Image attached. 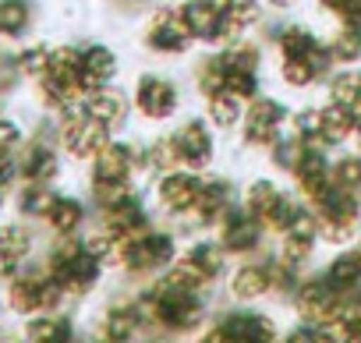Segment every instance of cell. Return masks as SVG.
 Listing matches in <instances>:
<instances>
[{
	"label": "cell",
	"instance_id": "6da1fadb",
	"mask_svg": "<svg viewBox=\"0 0 361 343\" xmlns=\"http://www.w3.org/2000/svg\"><path fill=\"white\" fill-rule=\"evenodd\" d=\"M135 297L149 318V329L152 332H163V336H177V339H195L216 315V304L213 297L216 294H195V290H177L170 287L163 276L156 280H145L135 287Z\"/></svg>",
	"mask_w": 361,
	"mask_h": 343
},
{
	"label": "cell",
	"instance_id": "7a4b0ae2",
	"mask_svg": "<svg viewBox=\"0 0 361 343\" xmlns=\"http://www.w3.org/2000/svg\"><path fill=\"white\" fill-rule=\"evenodd\" d=\"M185 248V237L180 230L166 220H156L149 230L135 234L128 244H124V258H121V269L117 276H124L131 287L145 283V280H156L166 273V266L180 255Z\"/></svg>",
	"mask_w": 361,
	"mask_h": 343
},
{
	"label": "cell",
	"instance_id": "3957f363",
	"mask_svg": "<svg viewBox=\"0 0 361 343\" xmlns=\"http://www.w3.org/2000/svg\"><path fill=\"white\" fill-rule=\"evenodd\" d=\"M238 206H241L248 216H255V220L269 230V237L283 234V230L308 209V206L301 202V195L290 188V181H283V177H276V174H259V177L245 181Z\"/></svg>",
	"mask_w": 361,
	"mask_h": 343
},
{
	"label": "cell",
	"instance_id": "277c9868",
	"mask_svg": "<svg viewBox=\"0 0 361 343\" xmlns=\"http://www.w3.org/2000/svg\"><path fill=\"white\" fill-rule=\"evenodd\" d=\"M47 269L68 290L71 301L89 297L103 283V276H106L103 262L82 244V237H57V244L47 255Z\"/></svg>",
	"mask_w": 361,
	"mask_h": 343
},
{
	"label": "cell",
	"instance_id": "5b68a950",
	"mask_svg": "<svg viewBox=\"0 0 361 343\" xmlns=\"http://www.w3.org/2000/svg\"><path fill=\"white\" fill-rule=\"evenodd\" d=\"M135 117L149 127H166L185 110V89L166 71H142L131 85Z\"/></svg>",
	"mask_w": 361,
	"mask_h": 343
},
{
	"label": "cell",
	"instance_id": "8992f818",
	"mask_svg": "<svg viewBox=\"0 0 361 343\" xmlns=\"http://www.w3.org/2000/svg\"><path fill=\"white\" fill-rule=\"evenodd\" d=\"M227 304H266L276 301V258L273 251H259L248 258H234L231 273L220 283Z\"/></svg>",
	"mask_w": 361,
	"mask_h": 343
},
{
	"label": "cell",
	"instance_id": "52a82bcc",
	"mask_svg": "<svg viewBox=\"0 0 361 343\" xmlns=\"http://www.w3.org/2000/svg\"><path fill=\"white\" fill-rule=\"evenodd\" d=\"M142 46L156 61H180L195 50V39L185 25L180 4H152L142 22Z\"/></svg>",
	"mask_w": 361,
	"mask_h": 343
},
{
	"label": "cell",
	"instance_id": "ba28073f",
	"mask_svg": "<svg viewBox=\"0 0 361 343\" xmlns=\"http://www.w3.org/2000/svg\"><path fill=\"white\" fill-rule=\"evenodd\" d=\"M238 199H241V185L231 174H216V170L202 174V188H199V199H195L192 216L177 223L180 237L188 241L195 234H213L220 227V220L238 206Z\"/></svg>",
	"mask_w": 361,
	"mask_h": 343
},
{
	"label": "cell",
	"instance_id": "9c48e42d",
	"mask_svg": "<svg viewBox=\"0 0 361 343\" xmlns=\"http://www.w3.org/2000/svg\"><path fill=\"white\" fill-rule=\"evenodd\" d=\"M315 223H319V237L322 248H347V244H361V195L333 188L319 206H312Z\"/></svg>",
	"mask_w": 361,
	"mask_h": 343
},
{
	"label": "cell",
	"instance_id": "30bf717a",
	"mask_svg": "<svg viewBox=\"0 0 361 343\" xmlns=\"http://www.w3.org/2000/svg\"><path fill=\"white\" fill-rule=\"evenodd\" d=\"M290 110H294V106H290L287 99H280V96H273V92H259V96L245 106V120H241V127H238L241 149L266 156V149L287 131Z\"/></svg>",
	"mask_w": 361,
	"mask_h": 343
},
{
	"label": "cell",
	"instance_id": "8fae6325",
	"mask_svg": "<svg viewBox=\"0 0 361 343\" xmlns=\"http://www.w3.org/2000/svg\"><path fill=\"white\" fill-rule=\"evenodd\" d=\"M170 142H173L177 163L195 170V174H209L220 159V131L202 113L177 117L170 127Z\"/></svg>",
	"mask_w": 361,
	"mask_h": 343
},
{
	"label": "cell",
	"instance_id": "7c38bea8",
	"mask_svg": "<svg viewBox=\"0 0 361 343\" xmlns=\"http://www.w3.org/2000/svg\"><path fill=\"white\" fill-rule=\"evenodd\" d=\"M199 188H202V174H195L188 166H173V170H166V174L149 181V202H152L159 220L177 227L180 220L192 216Z\"/></svg>",
	"mask_w": 361,
	"mask_h": 343
},
{
	"label": "cell",
	"instance_id": "4fadbf2b",
	"mask_svg": "<svg viewBox=\"0 0 361 343\" xmlns=\"http://www.w3.org/2000/svg\"><path fill=\"white\" fill-rule=\"evenodd\" d=\"M89 185H142V138L114 135L89 159Z\"/></svg>",
	"mask_w": 361,
	"mask_h": 343
},
{
	"label": "cell",
	"instance_id": "5bb4252c",
	"mask_svg": "<svg viewBox=\"0 0 361 343\" xmlns=\"http://www.w3.org/2000/svg\"><path fill=\"white\" fill-rule=\"evenodd\" d=\"M269 251H273L283 266H290V269H298V273H312L315 262H319V251H322V237H319L315 213L305 209L283 234L273 237Z\"/></svg>",
	"mask_w": 361,
	"mask_h": 343
},
{
	"label": "cell",
	"instance_id": "9a60e30c",
	"mask_svg": "<svg viewBox=\"0 0 361 343\" xmlns=\"http://www.w3.org/2000/svg\"><path fill=\"white\" fill-rule=\"evenodd\" d=\"M180 15H185V25H188L195 46L224 50V46H234L238 39H245V36L224 18L220 0H180Z\"/></svg>",
	"mask_w": 361,
	"mask_h": 343
},
{
	"label": "cell",
	"instance_id": "2e32d148",
	"mask_svg": "<svg viewBox=\"0 0 361 343\" xmlns=\"http://www.w3.org/2000/svg\"><path fill=\"white\" fill-rule=\"evenodd\" d=\"M216 318L227 325V332L238 343H280L283 322L266 304H227L216 308Z\"/></svg>",
	"mask_w": 361,
	"mask_h": 343
},
{
	"label": "cell",
	"instance_id": "e0dca14e",
	"mask_svg": "<svg viewBox=\"0 0 361 343\" xmlns=\"http://www.w3.org/2000/svg\"><path fill=\"white\" fill-rule=\"evenodd\" d=\"M110 138H114V135L85 110V103L57 117V142H61V149H64L71 159H78V163H89Z\"/></svg>",
	"mask_w": 361,
	"mask_h": 343
},
{
	"label": "cell",
	"instance_id": "ac0fdd59",
	"mask_svg": "<svg viewBox=\"0 0 361 343\" xmlns=\"http://www.w3.org/2000/svg\"><path fill=\"white\" fill-rule=\"evenodd\" d=\"M99 336H106L110 343H142L145 336H152L149 329V318L135 297V287L128 294H117L103 304L99 311Z\"/></svg>",
	"mask_w": 361,
	"mask_h": 343
},
{
	"label": "cell",
	"instance_id": "d6986e66",
	"mask_svg": "<svg viewBox=\"0 0 361 343\" xmlns=\"http://www.w3.org/2000/svg\"><path fill=\"white\" fill-rule=\"evenodd\" d=\"M340 304H343V297L336 294V287H333L319 269L305 273L301 283L294 287V294L287 297V311H290V318L308 322V325H319V322L329 318Z\"/></svg>",
	"mask_w": 361,
	"mask_h": 343
},
{
	"label": "cell",
	"instance_id": "ffe728a7",
	"mask_svg": "<svg viewBox=\"0 0 361 343\" xmlns=\"http://www.w3.org/2000/svg\"><path fill=\"white\" fill-rule=\"evenodd\" d=\"M213 234H216V241L227 248L231 258H248V255H259V251H266V248L273 244L269 230H266L255 216H248L241 206H234V209L220 220V227H216Z\"/></svg>",
	"mask_w": 361,
	"mask_h": 343
},
{
	"label": "cell",
	"instance_id": "44dd1931",
	"mask_svg": "<svg viewBox=\"0 0 361 343\" xmlns=\"http://www.w3.org/2000/svg\"><path fill=\"white\" fill-rule=\"evenodd\" d=\"M333 71H336V61L329 46H322L312 57H276V78L287 92H315L326 85Z\"/></svg>",
	"mask_w": 361,
	"mask_h": 343
},
{
	"label": "cell",
	"instance_id": "7402d4cb",
	"mask_svg": "<svg viewBox=\"0 0 361 343\" xmlns=\"http://www.w3.org/2000/svg\"><path fill=\"white\" fill-rule=\"evenodd\" d=\"M85 110L110 131V135H121L131 117H135V103H131V92H124L121 85H103V89H92L85 96Z\"/></svg>",
	"mask_w": 361,
	"mask_h": 343
},
{
	"label": "cell",
	"instance_id": "603a6c76",
	"mask_svg": "<svg viewBox=\"0 0 361 343\" xmlns=\"http://www.w3.org/2000/svg\"><path fill=\"white\" fill-rule=\"evenodd\" d=\"M262 29H266V43L273 46L276 57H312L326 46V36H319L305 22H276V25H262Z\"/></svg>",
	"mask_w": 361,
	"mask_h": 343
},
{
	"label": "cell",
	"instance_id": "cb8c5ba5",
	"mask_svg": "<svg viewBox=\"0 0 361 343\" xmlns=\"http://www.w3.org/2000/svg\"><path fill=\"white\" fill-rule=\"evenodd\" d=\"M319 273L336 287L340 297H357V294H361V244L333 248V251L319 262Z\"/></svg>",
	"mask_w": 361,
	"mask_h": 343
},
{
	"label": "cell",
	"instance_id": "d4e9b609",
	"mask_svg": "<svg viewBox=\"0 0 361 343\" xmlns=\"http://www.w3.org/2000/svg\"><path fill=\"white\" fill-rule=\"evenodd\" d=\"M354 135H357V117L347 106H340L333 99L319 103V145L322 149L340 152V149L354 145Z\"/></svg>",
	"mask_w": 361,
	"mask_h": 343
},
{
	"label": "cell",
	"instance_id": "484cf974",
	"mask_svg": "<svg viewBox=\"0 0 361 343\" xmlns=\"http://www.w3.org/2000/svg\"><path fill=\"white\" fill-rule=\"evenodd\" d=\"M89 216H92L89 199H78V195H64L61 192L57 202L47 213V227L54 230V237H82L89 230Z\"/></svg>",
	"mask_w": 361,
	"mask_h": 343
},
{
	"label": "cell",
	"instance_id": "4316f807",
	"mask_svg": "<svg viewBox=\"0 0 361 343\" xmlns=\"http://www.w3.org/2000/svg\"><path fill=\"white\" fill-rule=\"evenodd\" d=\"M50 269H32V273H18L15 280H8V304L15 315L32 318L43 311V283H47Z\"/></svg>",
	"mask_w": 361,
	"mask_h": 343
},
{
	"label": "cell",
	"instance_id": "83f0119b",
	"mask_svg": "<svg viewBox=\"0 0 361 343\" xmlns=\"http://www.w3.org/2000/svg\"><path fill=\"white\" fill-rule=\"evenodd\" d=\"M18 174L32 185H54L61 177V156L50 142H29L18 156Z\"/></svg>",
	"mask_w": 361,
	"mask_h": 343
},
{
	"label": "cell",
	"instance_id": "f1b7e54d",
	"mask_svg": "<svg viewBox=\"0 0 361 343\" xmlns=\"http://www.w3.org/2000/svg\"><path fill=\"white\" fill-rule=\"evenodd\" d=\"M82 75H85L89 92H92V89H103V85H114L117 75H121V57H117V50H110L106 43H89V46H82Z\"/></svg>",
	"mask_w": 361,
	"mask_h": 343
},
{
	"label": "cell",
	"instance_id": "f546056e",
	"mask_svg": "<svg viewBox=\"0 0 361 343\" xmlns=\"http://www.w3.org/2000/svg\"><path fill=\"white\" fill-rule=\"evenodd\" d=\"M163 280L170 283V287H177V290H195V294H220V283L180 248V255L166 266V273H163Z\"/></svg>",
	"mask_w": 361,
	"mask_h": 343
},
{
	"label": "cell",
	"instance_id": "4dcf8cb0",
	"mask_svg": "<svg viewBox=\"0 0 361 343\" xmlns=\"http://www.w3.org/2000/svg\"><path fill=\"white\" fill-rule=\"evenodd\" d=\"M245 99L241 96H234L231 89H224V92H213V96H206L202 99V117L220 131V135H238V127H241V120H245Z\"/></svg>",
	"mask_w": 361,
	"mask_h": 343
},
{
	"label": "cell",
	"instance_id": "1f68e13d",
	"mask_svg": "<svg viewBox=\"0 0 361 343\" xmlns=\"http://www.w3.org/2000/svg\"><path fill=\"white\" fill-rule=\"evenodd\" d=\"M357 297H343V304L315 325L319 343H357Z\"/></svg>",
	"mask_w": 361,
	"mask_h": 343
},
{
	"label": "cell",
	"instance_id": "d6a6232c",
	"mask_svg": "<svg viewBox=\"0 0 361 343\" xmlns=\"http://www.w3.org/2000/svg\"><path fill=\"white\" fill-rule=\"evenodd\" d=\"M173 166H180V163H177L170 131H156V135L142 138V181H145V185H149L152 177L166 174V170H173Z\"/></svg>",
	"mask_w": 361,
	"mask_h": 343
},
{
	"label": "cell",
	"instance_id": "836d02e7",
	"mask_svg": "<svg viewBox=\"0 0 361 343\" xmlns=\"http://www.w3.org/2000/svg\"><path fill=\"white\" fill-rule=\"evenodd\" d=\"M75 336V322L64 311H39L25 322V343H68Z\"/></svg>",
	"mask_w": 361,
	"mask_h": 343
},
{
	"label": "cell",
	"instance_id": "e575fe53",
	"mask_svg": "<svg viewBox=\"0 0 361 343\" xmlns=\"http://www.w3.org/2000/svg\"><path fill=\"white\" fill-rule=\"evenodd\" d=\"M192 85H195L199 99L227 89V61H224L220 50H206V54L195 57V64H192Z\"/></svg>",
	"mask_w": 361,
	"mask_h": 343
},
{
	"label": "cell",
	"instance_id": "d590c367",
	"mask_svg": "<svg viewBox=\"0 0 361 343\" xmlns=\"http://www.w3.org/2000/svg\"><path fill=\"white\" fill-rule=\"evenodd\" d=\"M322 89H326V99L347 106V110L357 117V124H361V64H357V68H336V71L326 78Z\"/></svg>",
	"mask_w": 361,
	"mask_h": 343
},
{
	"label": "cell",
	"instance_id": "8d00e7d4",
	"mask_svg": "<svg viewBox=\"0 0 361 343\" xmlns=\"http://www.w3.org/2000/svg\"><path fill=\"white\" fill-rule=\"evenodd\" d=\"M326 46H329L336 68H357L361 64V25L357 22H333Z\"/></svg>",
	"mask_w": 361,
	"mask_h": 343
},
{
	"label": "cell",
	"instance_id": "74e56055",
	"mask_svg": "<svg viewBox=\"0 0 361 343\" xmlns=\"http://www.w3.org/2000/svg\"><path fill=\"white\" fill-rule=\"evenodd\" d=\"M82 244L103 262V269L106 273H117L121 269V258H124V237H117L114 230H106L103 223H92L85 234H82Z\"/></svg>",
	"mask_w": 361,
	"mask_h": 343
},
{
	"label": "cell",
	"instance_id": "f35d334b",
	"mask_svg": "<svg viewBox=\"0 0 361 343\" xmlns=\"http://www.w3.org/2000/svg\"><path fill=\"white\" fill-rule=\"evenodd\" d=\"M305 149H308V142H301L298 135H290V131H283L269 149H266V163H269V174H276V177H283V181H290V174L298 170V163H301V156H305Z\"/></svg>",
	"mask_w": 361,
	"mask_h": 343
},
{
	"label": "cell",
	"instance_id": "ab89813d",
	"mask_svg": "<svg viewBox=\"0 0 361 343\" xmlns=\"http://www.w3.org/2000/svg\"><path fill=\"white\" fill-rule=\"evenodd\" d=\"M224 8V18L241 32V36H252L266 25V0H220Z\"/></svg>",
	"mask_w": 361,
	"mask_h": 343
},
{
	"label": "cell",
	"instance_id": "60d3db41",
	"mask_svg": "<svg viewBox=\"0 0 361 343\" xmlns=\"http://www.w3.org/2000/svg\"><path fill=\"white\" fill-rule=\"evenodd\" d=\"M333 181H336V188L361 195V149L347 145V149L333 152Z\"/></svg>",
	"mask_w": 361,
	"mask_h": 343
},
{
	"label": "cell",
	"instance_id": "b9f144b4",
	"mask_svg": "<svg viewBox=\"0 0 361 343\" xmlns=\"http://www.w3.org/2000/svg\"><path fill=\"white\" fill-rule=\"evenodd\" d=\"M57 195L61 192H54V185H32V181H25V188L18 192V209L29 220H47V213L57 202Z\"/></svg>",
	"mask_w": 361,
	"mask_h": 343
},
{
	"label": "cell",
	"instance_id": "7bdbcfd3",
	"mask_svg": "<svg viewBox=\"0 0 361 343\" xmlns=\"http://www.w3.org/2000/svg\"><path fill=\"white\" fill-rule=\"evenodd\" d=\"M29 22H32L29 0H0V36L18 39L22 32H29Z\"/></svg>",
	"mask_w": 361,
	"mask_h": 343
},
{
	"label": "cell",
	"instance_id": "ee69618b",
	"mask_svg": "<svg viewBox=\"0 0 361 343\" xmlns=\"http://www.w3.org/2000/svg\"><path fill=\"white\" fill-rule=\"evenodd\" d=\"M32 248H36V237H32L29 227H22V223L0 227V255H11V258L25 262L32 255Z\"/></svg>",
	"mask_w": 361,
	"mask_h": 343
},
{
	"label": "cell",
	"instance_id": "f6af8a7d",
	"mask_svg": "<svg viewBox=\"0 0 361 343\" xmlns=\"http://www.w3.org/2000/svg\"><path fill=\"white\" fill-rule=\"evenodd\" d=\"M287 131L298 135V138L308 142V145H319V103H301V106H294Z\"/></svg>",
	"mask_w": 361,
	"mask_h": 343
},
{
	"label": "cell",
	"instance_id": "bcb514c9",
	"mask_svg": "<svg viewBox=\"0 0 361 343\" xmlns=\"http://www.w3.org/2000/svg\"><path fill=\"white\" fill-rule=\"evenodd\" d=\"M50 57H54V46H43V43H36V46L22 50V54L15 57V64H18V71H22L25 78L39 82V78L50 71Z\"/></svg>",
	"mask_w": 361,
	"mask_h": 343
},
{
	"label": "cell",
	"instance_id": "7dc6e473",
	"mask_svg": "<svg viewBox=\"0 0 361 343\" xmlns=\"http://www.w3.org/2000/svg\"><path fill=\"white\" fill-rule=\"evenodd\" d=\"M315 8L333 22H357L361 25V0H315Z\"/></svg>",
	"mask_w": 361,
	"mask_h": 343
},
{
	"label": "cell",
	"instance_id": "c3c4849f",
	"mask_svg": "<svg viewBox=\"0 0 361 343\" xmlns=\"http://www.w3.org/2000/svg\"><path fill=\"white\" fill-rule=\"evenodd\" d=\"M280 343H319V332H315V325H308V322H287L283 325V332H280Z\"/></svg>",
	"mask_w": 361,
	"mask_h": 343
},
{
	"label": "cell",
	"instance_id": "681fc988",
	"mask_svg": "<svg viewBox=\"0 0 361 343\" xmlns=\"http://www.w3.org/2000/svg\"><path fill=\"white\" fill-rule=\"evenodd\" d=\"M192 343H238V339H234V336L227 332V325H224V322L213 315V322H209V325H206V329H202V332L192 339Z\"/></svg>",
	"mask_w": 361,
	"mask_h": 343
},
{
	"label": "cell",
	"instance_id": "f907efd6",
	"mask_svg": "<svg viewBox=\"0 0 361 343\" xmlns=\"http://www.w3.org/2000/svg\"><path fill=\"white\" fill-rule=\"evenodd\" d=\"M18 145H22V127L0 117V152H15Z\"/></svg>",
	"mask_w": 361,
	"mask_h": 343
},
{
	"label": "cell",
	"instance_id": "816d5d0a",
	"mask_svg": "<svg viewBox=\"0 0 361 343\" xmlns=\"http://www.w3.org/2000/svg\"><path fill=\"white\" fill-rule=\"evenodd\" d=\"M114 4L124 11V15H138V11H149L152 0H114Z\"/></svg>",
	"mask_w": 361,
	"mask_h": 343
},
{
	"label": "cell",
	"instance_id": "f5cc1de1",
	"mask_svg": "<svg viewBox=\"0 0 361 343\" xmlns=\"http://www.w3.org/2000/svg\"><path fill=\"white\" fill-rule=\"evenodd\" d=\"M298 4H301V0H266V8H269V11H280V15H283V11H294Z\"/></svg>",
	"mask_w": 361,
	"mask_h": 343
},
{
	"label": "cell",
	"instance_id": "db71d44e",
	"mask_svg": "<svg viewBox=\"0 0 361 343\" xmlns=\"http://www.w3.org/2000/svg\"><path fill=\"white\" fill-rule=\"evenodd\" d=\"M142 343H188V339H177V336H163V332H152V336H145Z\"/></svg>",
	"mask_w": 361,
	"mask_h": 343
},
{
	"label": "cell",
	"instance_id": "11a10c76",
	"mask_svg": "<svg viewBox=\"0 0 361 343\" xmlns=\"http://www.w3.org/2000/svg\"><path fill=\"white\" fill-rule=\"evenodd\" d=\"M8 195H11V177H0V209H4Z\"/></svg>",
	"mask_w": 361,
	"mask_h": 343
},
{
	"label": "cell",
	"instance_id": "9f6ffc18",
	"mask_svg": "<svg viewBox=\"0 0 361 343\" xmlns=\"http://www.w3.org/2000/svg\"><path fill=\"white\" fill-rule=\"evenodd\" d=\"M82 343H110V339H106V336H99V332H96V336H89V339H82Z\"/></svg>",
	"mask_w": 361,
	"mask_h": 343
},
{
	"label": "cell",
	"instance_id": "6f0895ef",
	"mask_svg": "<svg viewBox=\"0 0 361 343\" xmlns=\"http://www.w3.org/2000/svg\"><path fill=\"white\" fill-rule=\"evenodd\" d=\"M68 343H82V339H78V336H75V339H68Z\"/></svg>",
	"mask_w": 361,
	"mask_h": 343
},
{
	"label": "cell",
	"instance_id": "680465c9",
	"mask_svg": "<svg viewBox=\"0 0 361 343\" xmlns=\"http://www.w3.org/2000/svg\"><path fill=\"white\" fill-rule=\"evenodd\" d=\"M357 301H361V294H357Z\"/></svg>",
	"mask_w": 361,
	"mask_h": 343
}]
</instances>
